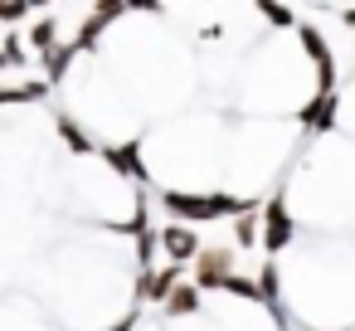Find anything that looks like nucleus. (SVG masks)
Instances as JSON below:
<instances>
[{
	"mask_svg": "<svg viewBox=\"0 0 355 331\" xmlns=\"http://www.w3.org/2000/svg\"><path fill=\"white\" fill-rule=\"evenodd\" d=\"M161 248H166V258H171V263H185V268H190V263H195V253H200L205 244H200V229L166 224V229H161Z\"/></svg>",
	"mask_w": 355,
	"mask_h": 331,
	"instance_id": "nucleus-8",
	"label": "nucleus"
},
{
	"mask_svg": "<svg viewBox=\"0 0 355 331\" xmlns=\"http://www.w3.org/2000/svg\"><path fill=\"white\" fill-rule=\"evenodd\" d=\"M200 307H205V292H200L195 282H180V287L166 297V307H161V312H166V316H195Z\"/></svg>",
	"mask_w": 355,
	"mask_h": 331,
	"instance_id": "nucleus-12",
	"label": "nucleus"
},
{
	"mask_svg": "<svg viewBox=\"0 0 355 331\" xmlns=\"http://www.w3.org/2000/svg\"><path fill=\"white\" fill-rule=\"evenodd\" d=\"M156 248H161V229H146V234H137V258H141V273H151V258H156Z\"/></svg>",
	"mask_w": 355,
	"mask_h": 331,
	"instance_id": "nucleus-17",
	"label": "nucleus"
},
{
	"mask_svg": "<svg viewBox=\"0 0 355 331\" xmlns=\"http://www.w3.org/2000/svg\"><path fill=\"white\" fill-rule=\"evenodd\" d=\"M258 15H263L268 25H277V30H297V15H292L287 6H272V0H263V6H258Z\"/></svg>",
	"mask_w": 355,
	"mask_h": 331,
	"instance_id": "nucleus-15",
	"label": "nucleus"
},
{
	"mask_svg": "<svg viewBox=\"0 0 355 331\" xmlns=\"http://www.w3.org/2000/svg\"><path fill=\"white\" fill-rule=\"evenodd\" d=\"M6 59H10V64H25V44H20V40H6Z\"/></svg>",
	"mask_w": 355,
	"mask_h": 331,
	"instance_id": "nucleus-20",
	"label": "nucleus"
},
{
	"mask_svg": "<svg viewBox=\"0 0 355 331\" xmlns=\"http://www.w3.org/2000/svg\"><path fill=\"white\" fill-rule=\"evenodd\" d=\"M234 244H239V248H253V244H263V219H258L253 210L234 219Z\"/></svg>",
	"mask_w": 355,
	"mask_h": 331,
	"instance_id": "nucleus-14",
	"label": "nucleus"
},
{
	"mask_svg": "<svg viewBox=\"0 0 355 331\" xmlns=\"http://www.w3.org/2000/svg\"><path fill=\"white\" fill-rule=\"evenodd\" d=\"M190 268H195V278H190V282H195L200 292H219V282L234 273V244H214V248L205 244V248L195 253V263H190Z\"/></svg>",
	"mask_w": 355,
	"mask_h": 331,
	"instance_id": "nucleus-3",
	"label": "nucleus"
},
{
	"mask_svg": "<svg viewBox=\"0 0 355 331\" xmlns=\"http://www.w3.org/2000/svg\"><path fill=\"white\" fill-rule=\"evenodd\" d=\"M161 210L171 214V224H185V229L219 219L214 195H195V190H161Z\"/></svg>",
	"mask_w": 355,
	"mask_h": 331,
	"instance_id": "nucleus-1",
	"label": "nucleus"
},
{
	"mask_svg": "<svg viewBox=\"0 0 355 331\" xmlns=\"http://www.w3.org/2000/svg\"><path fill=\"white\" fill-rule=\"evenodd\" d=\"M311 331H316V326H311Z\"/></svg>",
	"mask_w": 355,
	"mask_h": 331,
	"instance_id": "nucleus-23",
	"label": "nucleus"
},
{
	"mask_svg": "<svg viewBox=\"0 0 355 331\" xmlns=\"http://www.w3.org/2000/svg\"><path fill=\"white\" fill-rule=\"evenodd\" d=\"M185 282V263H166V268H151L141 273L137 282V307H166V297Z\"/></svg>",
	"mask_w": 355,
	"mask_h": 331,
	"instance_id": "nucleus-4",
	"label": "nucleus"
},
{
	"mask_svg": "<svg viewBox=\"0 0 355 331\" xmlns=\"http://www.w3.org/2000/svg\"><path fill=\"white\" fill-rule=\"evenodd\" d=\"M258 219H263V248L277 258V253L292 244V234H297V224H292V210H287V195H282V190H272V195L263 200Z\"/></svg>",
	"mask_w": 355,
	"mask_h": 331,
	"instance_id": "nucleus-2",
	"label": "nucleus"
},
{
	"mask_svg": "<svg viewBox=\"0 0 355 331\" xmlns=\"http://www.w3.org/2000/svg\"><path fill=\"white\" fill-rule=\"evenodd\" d=\"M137 321H141V307H132V312H127L122 321H112L107 331H137Z\"/></svg>",
	"mask_w": 355,
	"mask_h": 331,
	"instance_id": "nucleus-19",
	"label": "nucleus"
},
{
	"mask_svg": "<svg viewBox=\"0 0 355 331\" xmlns=\"http://www.w3.org/2000/svg\"><path fill=\"white\" fill-rule=\"evenodd\" d=\"M258 302L272 312L277 326H287V316H282V278H277V263H263V268H258Z\"/></svg>",
	"mask_w": 355,
	"mask_h": 331,
	"instance_id": "nucleus-10",
	"label": "nucleus"
},
{
	"mask_svg": "<svg viewBox=\"0 0 355 331\" xmlns=\"http://www.w3.org/2000/svg\"><path fill=\"white\" fill-rule=\"evenodd\" d=\"M297 40H302L306 59L316 64V93H336V54L326 49V40L316 35V25H297Z\"/></svg>",
	"mask_w": 355,
	"mask_h": 331,
	"instance_id": "nucleus-6",
	"label": "nucleus"
},
{
	"mask_svg": "<svg viewBox=\"0 0 355 331\" xmlns=\"http://www.w3.org/2000/svg\"><path fill=\"white\" fill-rule=\"evenodd\" d=\"M69 64H73V49H69V44H59V49H54V54L44 59V69H49V83H64Z\"/></svg>",
	"mask_w": 355,
	"mask_h": 331,
	"instance_id": "nucleus-16",
	"label": "nucleus"
},
{
	"mask_svg": "<svg viewBox=\"0 0 355 331\" xmlns=\"http://www.w3.org/2000/svg\"><path fill=\"white\" fill-rule=\"evenodd\" d=\"M297 122L306 132H331L336 127V93H311L302 108H297Z\"/></svg>",
	"mask_w": 355,
	"mask_h": 331,
	"instance_id": "nucleus-9",
	"label": "nucleus"
},
{
	"mask_svg": "<svg viewBox=\"0 0 355 331\" xmlns=\"http://www.w3.org/2000/svg\"><path fill=\"white\" fill-rule=\"evenodd\" d=\"M98 156L107 161V171H117V176L137 180V185H146V166H141V146H137V142H112V146H98Z\"/></svg>",
	"mask_w": 355,
	"mask_h": 331,
	"instance_id": "nucleus-7",
	"label": "nucleus"
},
{
	"mask_svg": "<svg viewBox=\"0 0 355 331\" xmlns=\"http://www.w3.org/2000/svg\"><path fill=\"white\" fill-rule=\"evenodd\" d=\"M0 69H10V59H6V49H0Z\"/></svg>",
	"mask_w": 355,
	"mask_h": 331,
	"instance_id": "nucleus-22",
	"label": "nucleus"
},
{
	"mask_svg": "<svg viewBox=\"0 0 355 331\" xmlns=\"http://www.w3.org/2000/svg\"><path fill=\"white\" fill-rule=\"evenodd\" d=\"M54 127H59V137H64V146H69L73 156H98V142H93V137L69 117V112H59V122H54Z\"/></svg>",
	"mask_w": 355,
	"mask_h": 331,
	"instance_id": "nucleus-11",
	"label": "nucleus"
},
{
	"mask_svg": "<svg viewBox=\"0 0 355 331\" xmlns=\"http://www.w3.org/2000/svg\"><path fill=\"white\" fill-rule=\"evenodd\" d=\"M25 15H30L25 0H0V25H15V20H25Z\"/></svg>",
	"mask_w": 355,
	"mask_h": 331,
	"instance_id": "nucleus-18",
	"label": "nucleus"
},
{
	"mask_svg": "<svg viewBox=\"0 0 355 331\" xmlns=\"http://www.w3.org/2000/svg\"><path fill=\"white\" fill-rule=\"evenodd\" d=\"M25 40H30V49H35L40 59H49V54L59 49V25H54V15H44V20H35Z\"/></svg>",
	"mask_w": 355,
	"mask_h": 331,
	"instance_id": "nucleus-13",
	"label": "nucleus"
},
{
	"mask_svg": "<svg viewBox=\"0 0 355 331\" xmlns=\"http://www.w3.org/2000/svg\"><path fill=\"white\" fill-rule=\"evenodd\" d=\"M117 15H127V0H98V6H93V15H88V20L78 25V35L69 40V49H73V54H88V49H98L103 30H107Z\"/></svg>",
	"mask_w": 355,
	"mask_h": 331,
	"instance_id": "nucleus-5",
	"label": "nucleus"
},
{
	"mask_svg": "<svg viewBox=\"0 0 355 331\" xmlns=\"http://www.w3.org/2000/svg\"><path fill=\"white\" fill-rule=\"evenodd\" d=\"M340 20H345V25L355 30V6H345V10H340Z\"/></svg>",
	"mask_w": 355,
	"mask_h": 331,
	"instance_id": "nucleus-21",
	"label": "nucleus"
}]
</instances>
